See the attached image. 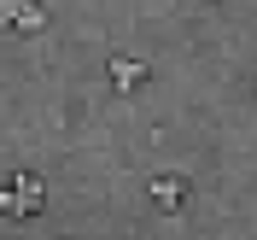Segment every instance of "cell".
Masks as SVG:
<instances>
[{
  "mask_svg": "<svg viewBox=\"0 0 257 240\" xmlns=\"http://www.w3.org/2000/svg\"><path fill=\"white\" fill-rule=\"evenodd\" d=\"M18 12H24V0H0V30H12Z\"/></svg>",
  "mask_w": 257,
  "mask_h": 240,
  "instance_id": "5",
  "label": "cell"
},
{
  "mask_svg": "<svg viewBox=\"0 0 257 240\" xmlns=\"http://www.w3.org/2000/svg\"><path fill=\"white\" fill-rule=\"evenodd\" d=\"M141 76H146V64H135V59H111V82L123 88V94H128V88H135Z\"/></svg>",
  "mask_w": 257,
  "mask_h": 240,
  "instance_id": "3",
  "label": "cell"
},
{
  "mask_svg": "<svg viewBox=\"0 0 257 240\" xmlns=\"http://www.w3.org/2000/svg\"><path fill=\"white\" fill-rule=\"evenodd\" d=\"M181 199H187V188H181V176H158V182H152V205H158V211H176Z\"/></svg>",
  "mask_w": 257,
  "mask_h": 240,
  "instance_id": "2",
  "label": "cell"
},
{
  "mask_svg": "<svg viewBox=\"0 0 257 240\" xmlns=\"http://www.w3.org/2000/svg\"><path fill=\"white\" fill-rule=\"evenodd\" d=\"M41 199H47L41 176H12L6 188H0V211H6V217H35V211H41Z\"/></svg>",
  "mask_w": 257,
  "mask_h": 240,
  "instance_id": "1",
  "label": "cell"
},
{
  "mask_svg": "<svg viewBox=\"0 0 257 240\" xmlns=\"http://www.w3.org/2000/svg\"><path fill=\"white\" fill-rule=\"evenodd\" d=\"M41 24H47V12H41L35 0H24V12L12 18V30H24V35H35V30H41Z\"/></svg>",
  "mask_w": 257,
  "mask_h": 240,
  "instance_id": "4",
  "label": "cell"
}]
</instances>
